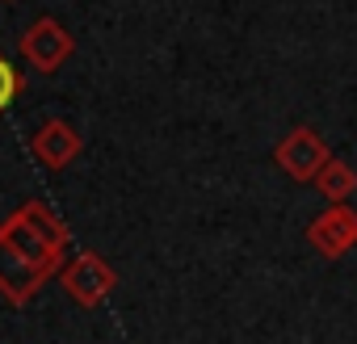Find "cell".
<instances>
[{
	"label": "cell",
	"mask_w": 357,
	"mask_h": 344,
	"mask_svg": "<svg viewBox=\"0 0 357 344\" xmlns=\"http://www.w3.org/2000/svg\"><path fill=\"white\" fill-rule=\"evenodd\" d=\"M0 240H9L26 260L43 265L47 273H59L63 269V256L72 248V231L68 223L47 206V202H22L5 223H0Z\"/></svg>",
	"instance_id": "1"
},
{
	"label": "cell",
	"mask_w": 357,
	"mask_h": 344,
	"mask_svg": "<svg viewBox=\"0 0 357 344\" xmlns=\"http://www.w3.org/2000/svg\"><path fill=\"white\" fill-rule=\"evenodd\" d=\"M328 143H324V134L319 130H311V126H294L278 147H273V159H278V168L286 172L290 181H298V185H307V181H315V172L328 164Z\"/></svg>",
	"instance_id": "2"
},
{
	"label": "cell",
	"mask_w": 357,
	"mask_h": 344,
	"mask_svg": "<svg viewBox=\"0 0 357 344\" xmlns=\"http://www.w3.org/2000/svg\"><path fill=\"white\" fill-rule=\"evenodd\" d=\"M63 290L80 302V306H101L109 298V290L118 286V273L97 256V252H76L63 269H59Z\"/></svg>",
	"instance_id": "3"
},
{
	"label": "cell",
	"mask_w": 357,
	"mask_h": 344,
	"mask_svg": "<svg viewBox=\"0 0 357 344\" xmlns=\"http://www.w3.org/2000/svg\"><path fill=\"white\" fill-rule=\"evenodd\" d=\"M307 244L324 260H340L344 252L357 248V210L349 202H332L324 214H315L307 223Z\"/></svg>",
	"instance_id": "4"
},
{
	"label": "cell",
	"mask_w": 357,
	"mask_h": 344,
	"mask_svg": "<svg viewBox=\"0 0 357 344\" xmlns=\"http://www.w3.org/2000/svg\"><path fill=\"white\" fill-rule=\"evenodd\" d=\"M22 51H26V59H30L38 72H55V68H63V63L72 59L76 42H72V34H68L55 17H38V22L22 34Z\"/></svg>",
	"instance_id": "5"
},
{
	"label": "cell",
	"mask_w": 357,
	"mask_h": 344,
	"mask_svg": "<svg viewBox=\"0 0 357 344\" xmlns=\"http://www.w3.org/2000/svg\"><path fill=\"white\" fill-rule=\"evenodd\" d=\"M55 273H47L43 265H34V260H26L9 240H0V294H5L9 302H30L47 281H51Z\"/></svg>",
	"instance_id": "6"
},
{
	"label": "cell",
	"mask_w": 357,
	"mask_h": 344,
	"mask_svg": "<svg viewBox=\"0 0 357 344\" xmlns=\"http://www.w3.org/2000/svg\"><path fill=\"white\" fill-rule=\"evenodd\" d=\"M30 151H34V159L43 164V168H68L76 155H80V134L63 122V118H51V122H43L38 126V134L30 139Z\"/></svg>",
	"instance_id": "7"
},
{
	"label": "cell",
	"mask_w": 357,
	"mask_h": 344,
	"mask_svg": "<svg viewBox=\"0 0 357 344\" xmlns=\"http://www.w3.org/2000/svg\"><path fill=\"white\" fill-rule=\"evenodd\" d=\"M311 185H315L328 202H349V198L357 194V168L344 164V159H336V155H328V164L315 172Z\"/></svg>",
	"instance_id": "8"
},
{
	"label": "cell",
	"mask_w": 357,
	"mask_h": 344,
	"mask_svg": "<svg viewBox=\"0 0 357 344\" xmlns=\"http://www.w3.org/2000/svg\"><path fill=\"white\" fill-rule=\"evenodd\" d=\"M17 93H22V76L13 72V63H9L5 55H0V114L17 101Z\"/></svg>",
	"instance_id": "9"
}]
</instances>
